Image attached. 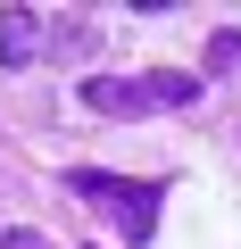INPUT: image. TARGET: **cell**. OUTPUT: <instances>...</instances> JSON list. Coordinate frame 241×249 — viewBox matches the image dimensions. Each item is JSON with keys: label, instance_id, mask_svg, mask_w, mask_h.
I'll return each mask as SVG.
<instances>
[{"label": "cell", "instance_id": "8992f818", "mask_svg": "<svg viewBox=\"0 0 241 249\" xmlns=\"http://www.w3.org/2000/svg\"><path fill=\"white\" fill-rule=\"evenodd\" d=\"M0 249H50L42 232H9V241H0Z\"/></svg>", "mask_w": 241, "mask_h": 249}, {"label": "cell", "instance_id": "7a4b0ae2", "mask_svg": "<svg viewBox=\"0 0 241 249\" xmlns=\"http://www.w3.org/2000/svg\"><path fill=\"white\" fill-rule=\"evenodd\" d=\"M83 100H92L100 116H142L158 91H150V83H125V75H92V83H83Z\"/></svg>", "mask_w": 241, "mask_h": 249}, {"label": "cell", "instance_id": "277c9868", "mask_svg": "<svg viewBox=\"0 0 241 249\" xmlns=\"http://www.w3.org/2000/svg\"><path fill=\"white\" fill-rule=\"evenodd\" d=\"M150 91H158V100H200V83H191V75H150Z\"/></svg>", "mask_w": 241, "mask_h": 249}, {"label": "cell", "instance_id": "5b68a950", "mask_svg": "<svg viewBox=\"0 0 241 249\" xmlns=\"http://www.w3.org/2000/svg\"><path fill=\"white\" fill-rule=\"evenodd\" d=\"M208 67H241V34H216L208 42Z\"/></svg>", "mask_w": 241, "mask_h": 249}, {"label": "cell", "instance_id": "3957f363", "mask_svg": "<svg viewBox=\"0 0 241 249\" xmlns=\"http://www.w3.org/2000/svg\"><path fill=\"white\" fill-rule=\"evenodd\" d=\"M34 50H42L34 9H0V67H34Z\"/></svg>", "mask_w": 241, "mask_h": 249}, {"label": "cell", "instance_id": "6da1fadb", "mask_svg": "<svg viewBox=\"0 0 241 249\" xmlns=\"http://www.w3.org/2000/svg\"><path fill=\"white\" fill-rule=\"evenodd\" d=\"M67 191L75 199H92L116 232H125V241H150L158 232V183H133V175H92V166H75L67 175Z\"/></svg>", "mask_w": 241, "mask_h": 249}]
</instances>
